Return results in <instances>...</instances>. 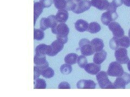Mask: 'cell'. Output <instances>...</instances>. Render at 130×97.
Returning <instances> with one entry per match:
<instances>
[{"label":"cell","instance_id":"277c9868","mask_svg":"<svg viewBox=\"0 0 130 97\" xmlns=\"http://www.w3.org/2000/svg\"><path fill=\"white\" fill-rule=\"evenodd\" d=\"M107 73L109 76L118 77L123 75L124 71L121 64L118 62H113L109 64Z\"/></svg>","mask_w":130,"mask_h":97},{"label":"cell","instance_id":"e575fe53","mask_svg":"<svg viewBox=\"0 0 130 97\" xmlns=\"http://www.w3.org/2000/svg\"><path fill=\"white\" fill-rule=\"evenodd\" d=\"M40 2L41 3L44 8H50L52 5V4L53 3V0H40Z\"/></svg>","mask_w":130,"mask_h":97},{"label":"cell","instance_id":"7c38bea8","mask_svg":"<svg viewBox=\"0 0 130 97\" xmlns=\"http://www.w3.org/2000/svg\"><path fill=\"white\" fill-rule=\"evenodd\" d=\"M96 83L92 80H80L76 84L78 89H95Z\"/></svg>","mask_w":130,"mask_h":97},{"label":"cell","instance_id":"cb8c5ba5","mask_svg":"<svg viewBox=\"0 0 130 97\" xmlns=\"http://www.w3.org/2000/svg\"><path fill=\"white\" fill-rule=\"evenodd\" d=\"M46 83L45 80L42 78H37L34 80V89H46Z\"/></svg>","mask_w":130,"mask_h":97},{"label":"cell","instance_id":"30bf717a","mask_svg":"<svg viewBox=\"0 0 130 97\" xmlns=\"http://www.w3.org/2000/svg\"><path fill=\"white\" fill-rule=\"evenodd\" d=\"M109 29L112 32L114 36L118 38H120L124 36V31L120 24L116 22H112L108 26Z\"/></svg>","mask_w":130,"mask_h":97},{"label":"cell","instance_id":"5bb4252c","mask_svg":"<svg viewBox=\"0 0 130 97\" xmlns=\"http://www.w3.org/2000/svg\"><path fill=\"white\" fill-rule=\"evenodd\" d=\"M84 69L88 74L92 75H95L100 71L101 65L94 63H88L85 66Z\"/></svg>","mask_w":130,"mask_h":97},{"label":"cell","instance_id":"d6986e66","mask_svg":"<svg viewBox=\"0 0 130 97\" xmlns=\"http://www.w3.org/2000/svg\"><path fill=\"white\" fill-rule=\"evenodd\" d=\"M43 7L40 2H34V25H35L36 21L39 16L42 14Z\"/></svg>","mask_w":130,"mask_h":97},{"label":"cell","instance_id":"f546056e","mask_svg":"<svg viewBox=\"0 0 130 97\" xmlns=\"http://www.w3.org/2000/svg\"><path fill=\"white\" fill-rule=\"evenodd\" d=\"M47 18L50 23V27L51 28L52 30L54 29L58 24V21L56 18V16L53 15H50L48 16Z\"/></svg>","mask_w":130,"mask_h":97},{"label":"cell","instance_id":"7402d4cb","mask_svg":"<svg viewBox=\"0 0 130 97\" xmlns=\"http://www.w3.org/2000/svg\"><path fill=\"white\" fill-rule=\"evenodd\" d=\"M101 30V26L97 22H91L89 24L87 31L91 34H96Z\"/></svg>","mask_w":130,"mask_h":97},{"label":"cell","instance_id":"4fadbf2b","mask_svg":"<svg viewBox=\"0 0 130 97\" xmlns=\"http://www.w3.org/2000/svg\"><path fill=\"white\" fill-rule=\"evenodd\" d=\"M91 2L92 6L100 10H107L111 3L107 0H92Z\"/></svg>","mask_w":130,"mask_h":97},{"label":"cell","instance_id":"52a82bcc","mask_svg":"<svg viewBox=\"0 0 130 97\" xmlns=\"http://www.w3.org/2000/svg\"><path fill=\"white\" fill-rule=\"evenodd\" d=\"M118 17V15L116 11L108 10L101 15V21L104 25L108 26L109 23L115 21Z\"/></svg>","mask_w":130,"mask_h":97},{"label":"cell","instance_id":"f1b7e54d","mask_svg":"<svg viewBox=\"0 0 130 97\" xmlns=\"http://www.w3.org/2000/svg\"><path fill=\"white\" fill-rule=\"evenodd\" d=\"M109 45L112 50H116L117 49H118L120 47L118 42V38L114 36L113 38L111 39L110 41H109Z\"/></svg>","mask_w":130,"mask_h":97},{"label":"cell","instance_id":"6da1fadb","mask_svg":"<svg viewBox=\"0 0 130 97\" xmlns=\"http://www.w3.org/2000/svg\"><path fill=\"white\" fill-rule=\"evenodd\" d=\"M54 34L56 35L57 39L62 43L66 44L68 41V35L70 33V29L66 24L60 23L54 29L52 30Z\"/></svg>","mask_w":130,"mask_h":97},{"label":"cell","instance_id":"ab89813d","mask_svg":"<svg viewBox=\"0 0 130 97\" xmlns=\"http://www.w3.org/2000/svg\"><path fill=\"white\" fill-rule=\"evenodd\" d=\"M73 1H74L76 2H79L81 1H82V0H73Z\"/></svg>","mask_w":130,"mask_h":97},{"label":"cell","instance_id":"8d00e7d4","mask_svg":"<svg viewBox=\"0 0 130 97\" xmlns=\"http://www.w3.org/2000/svg\"><path fill=\"white\" fill-rule=\"evenodd\" d=\"M112 3L116 8L120 7L124 3L123 0H113Z\"/></svg>","mask_w":130,"mask_h":97},{"label":"cell","instance_id":"ac0fdd59","mask_svg":"<svg viewBox=\"0 0 130 97\" xmlns=\"http://www.w3.org/2000/svg\"><path fill=\"white\" fill-rule=\"evenodd\" d=\"M55 16L59 23H66L68 18L69 14L67 10L63 9L59 10Z\"/></svg>","mask_w":130,"mask_h":97},{"label":"cell","instance_id":"9a60e30c","mask_svg":"<svg viewBox=\"0 0 130 97\" xmlns=\"http://www.w3.org/2000/svg\"><path fill=\"white\" fill-rule=\"evenodd\" d=\"M107 55L106 51L104 50L96 52L93 57V62L96 64L100 65L106 59Z\"/></svg>","mask_w":130,"mask_h":97},{"label":"cell","instance_id":"2e32d148","mask_svg":"<svg viewBox=\"0 0 130 97\" xmlns=\"http://www.w3.org/2000/svg\"><path fill=\"white\" fill-rule=\"evenodd\" d=\"M91 43L94 52L101 51L104 47V43L103 40L98 38L93 39L91 41Z\"/></svg>","mask_w":130,"mask_h":97},{"label":"cell","instance_id":"e0dca14e","mask_svg":"<svg viewBox=\"0 0 130 97\" xmlns=\"http://www.w3.org/2000/svg\"><path fill=\"white\" fill-rule=\"evenodd\" d=\"M89 24L84 19H78L75 23V29L79 32H83L87 30Z\"/></svg>","mask_w":130,"mask_h":97},{"label":"cell","instance_id":"74e56055","mask_svg":"<svg viewBox=\"0 0 130 97\" xmlns=\"http://www.w3.org/2000/svg\"><path fill=\"white\" fill-rule=\"evenodd\" d=\"M124 4L127 7H130V0H123Z\"/></svg>","mask_w":130,"mask_h":97},{"label":"cell","instance_id":"ba28073f","mask_svg":"<svg viewBox=\"0 0 130 97\" xmlns=\"http://www.w3.org/2000/svg\"><path fill=\"white\" fill-rule=\"evenodd\" d=\"M63 44L61 43L58 39L54 40L50 45H49V51L47 55L52 57L56 56L63 49Z\"/></svg>","mask_w":130,"mask_h":97},{"label":"cell","instance_id":"8992f818","mask_svg":"<svg viewBox=\"0 0 130 97\" xmlns=\"http://www.w3.org/2000/svg\"><path fill=\"white\" fill-rule=\"evenodd\" d=\"M115 55L117 62L121 64H127L129 60L126 48L119 47L116 50Z\"/></svg>","mask_w":130,"mask_h":97},{"label":"cell","instance_id":"5b68a950","mask_svg":"<svg viewBox=\"0 0 130 97\" xmlns=\"http://www.w3.org/2000/svg\"><path fill=\"white\" fill-rule=\"evenodd\" d=\"M130 83V75L125 72L123 75L117 77L113 83L115 89H125L126 85Z\"/></svg>","mask_w":130,"mask_h":97},{"label":"cell","instance_id":"1f68e13d","mask_svg":"<svg viewBox=\"0 0 130 97\" xmlns=\"http://www.w3.org/2000/svg\"><path fill=\"white\" fill-rule=\"evenodd\" d=\"M40 29L44 31L50 27V23H49L48 19L47 18L42 17L40 19Z\"/></svg>","mask_w":130,"mask_h":97},{"label":"cell","instance_id":"f35d334b","mask_svg":"<svg viewBox=\"0 0 130 97\" xmlns=\"http://www.w3.org/2000/svg\"><path fill=\"white\" fill-rule=\"evenodd\" d=\"M127 68H128V71L130 72V60H129L128 62L127 63Z\"/></svg>","mask_w":130,"mask_h":97},{"label":"cell","instance_id":"d590c367","mask_svg":"<svg viewBox=\"0 0 130 97\" xmlns=\"http://www.w3.org/2000/svg\"><path fill=\"white\" fill-rule=\"evenodd\" d=\"M59 89H70L71 86L70 84L66 82H62L59 85Z\"/></svg>","mask_w":130,"mask_h":97},{"label":"cell","instance_id":"836d02e7","mask_svg":"<svg viewBox=\"0 0 130 97\" xmlns=\"http://www.w3.org/2000/svg\"><path fill=\"white\" fill-rule=\"evenodd\" d=\"M42 69L38 66H35L34 67V79L38 78L40 75H41Z\"/></svg>","mask_w":130,"mask_h":97},{"label":"cell","instance_id":"ffe728a7","mask_svg":"<svg viewBox=\"0 0 130 97\" xmlns=\"http://www.w3.org/2000/svg\"><path fill=\"white\" fill-rule=\"evenodd\" d=\"M78 55L75 53H71L66 56L64 57V62L70 65H74L77 63Z\"/></svg>","mask_w":130,"mask_h":97},{"label":"cell","instance_id":"d6a6232c","mask_svg":"<svg viewBox=\"0 0 130 97\" xmlns=\"http://www.w3.org/2000/svg\"><path fill=\"white\" fill-rule=\"evenodd\" d=\"M77 3L73 0H67V5L65 9L67 11H73L75 9Z\"/></svg>","mask_w":130,"mask_h":97},{"label":"cell","instance_id":"8fae6325","mask_svg":"<svg viewBox=\"0 0 130 97\" xmlns=\"http://www.w3.org/2000/svg\"><path fill=\"white\" fill-rule=\"evenodd\" d=\"M34 63L36 66L40 67L42 69L49 67V63L46 60V55L35 54L34 57Z\"/></svg>","mask_w":130,"mask_h":97},{"label":"cell","instance_id":"603a6c76","mask_svg":"<svg viewBox=\"0 0 130 97\" xmlns=\"http://www.w3.org/2000/svg\"><path fill=\"white\" fill-rule=\"evenodd\" d=\"M119 46L122 47L128 48L130 46V38L127 36H124L120 38H118Z\"/></svg>","mask_w":130,"mask_h":97},{"label":"cell","instance_id":"60d3db41","mask_svg":"<svg viewBox=\"0 0 130 97\" xmlns=\"http://www.w3.org/2000/svg\"><path fill=\"white\" fill-rule=\"evenodd\" d=\"M128 36H129V37L130 38V29H129V30L128 31Z\"/></svg>","mask_w":130,"mask_h":97},{"label":"cell","instance_id":"9c48e42d","mask_svg":"<svg viewBox=\"0 0 130 97\" xmlns=\"http://www.w3.org/2000/svg\"><path fill=\"white\" fill-rule=\"evenodd\" d=\"M91 2L89 0H83L76 3L75 9L72 11L76 14H80L90 9Z\"/></svg>","mask_w":130,"mask_h":97},{"label":"cell","instance_id":"4316f807","mask_svg":"<svg viewBox=\"0 0 130 97\" xmlns=\"http://www.w3.org/2000/svg\"><path fill=\"white\" fill-rule=\"evenodd\" d=\"M55 7L57 9L61 10L66 9L67 0H53Z\"/></svg>","mask_w":130,"mask_h":97},{"label":"cell","instance_id":"484cf974","mask_svg":"<svg viewBox=\"0 0 130 97\" xmlns=\"http://www.w3.org/2000/svg\"><path fill=\"white\" fill-rule=\"evenodd\" d=\"M60 70L61 74L63 75H70L72 71V67L71 65L67 63L62 64L60 68Z\"/></svg>","mask_w":130,"mask_h":97},{"label":"cell","instance_id":"44dd1931","mask_svg":"<svg viewBox=\"0 0 130 97\" xmlns=\"http://www.w3.org/2000/svg\"><path fill=\"white\" fill-rule=\"evenodd\" d=\"M35 54L47 55L49 51V45L45 44H41L36 47Z\"/></svg>","mask_w":130,"mask_h":97},{"label":"cell","instance_id":"83f0119b","mask_svg":"<svg viewBox=\"0 0 130 97\" xmlns=\"http://www.w3.org/2000/svg\"><path fill=\"white\" fill-rule=\"evenodd\" d=\"M44 37V31L41 29H34V39L37 40H41Z\"/></svg>","mask_w":130,"mask_h":97},{"label":"cell","instance_id":"3957f363","mask_svg":"<svg viewBox=\"0 0 130 97\" xmlns=\"http://www.w3.org/2000/svg\"><path fill=\"white\" fill-rule=\"evenodd\" d=\"M81 54L85 56H89L93 55L94 51L93 50L91 41L88 39H81L79 43Z\"/></svg>","mask_w":130,"mask_h":97},{"label":"cell","instance_id":"7a4b0ae2","mask_svg":"<svg viewBox=\"0 0 130 97\" xmlns=\"http://www.w3.org/2000/svg\"><path fill=\"white\" fill-rule=\"evenodd\" d=\"M96 80L99 87L102 89H115L114 85L108 78L106 72L101 71L96 75Z\"/></svg>","mask_w":130,"mask_h":97},{"label":"cell","instance_id":"d4e9b609","mask_svg":"<svg viewBox=\"0 0 130 97\" xmlns=\"http://www.w3.org/2000/svg\"><path fill=\"white\" fill-rule=\"evenodd\" d=\"M41 75L45 78L50 79L52 78L54 75V71L52 68L48 67L42 70Z\"/></svg>","mask_w":130,"mask_h":97},{"label":"cell","instance_id":"4dcf8cb0","mask_svg":"<svg viewBox=\"0 0 130 97\" xmlns=\"http://www.w3.org/2000/svg\"><path fill=\"white\" fill-rule=\"evenodd\" d=\"M77 63H78L80 67L84 68L85 66L88 64V61L86 57L84 55H81L80 56H78Z\"/></svg>","mask_w":130,"mask_h":97}]
</instances>
